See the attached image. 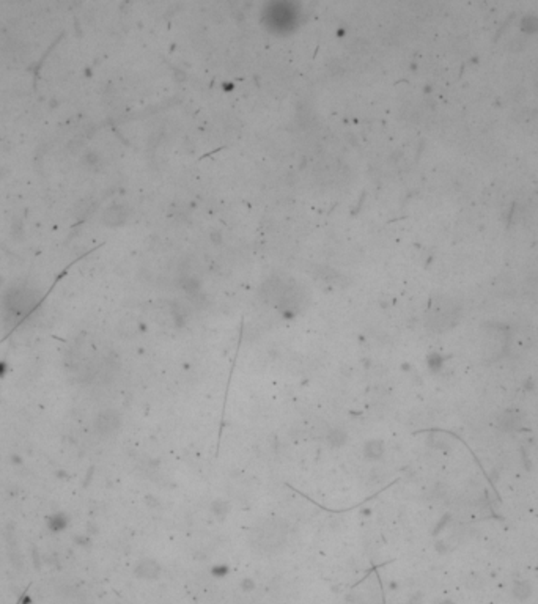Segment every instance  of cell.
Segmentation results:
<instances>
[{"label": "cell", "mask_w": 538, "mask_h": 604, "mask_svg": "<svg viewBox=\"0 0 538 604\" xmlns=\"http://www.w3.org/2000/svg\"><path fill=\"white\" fill-rule=\"evenodd\" d=\"M120 422H121V419H120L118 413H115V411H105V413L99 414L98 417V431L103 434H110L118 430Z\"/></svg>", "instance_id": "obj_2"}, {"label": "cell", "mask_w": 538, "mask_h": 604, "mask_svg": "<svg viewBox=\"0 0 538 604\" xmlns=\"http://www.w3.org/2000/svg\"><path fill=\"white\" fill-rule=\"evenodd\" d=\"M328 441H329L330 446L338 447V446H342V444L347 442V434H345L342 430H332L329 437H328Z\"/></svg>", "instance_id": "obj_4"}, {"label": "cell", "mask_w": 538, "mask_h": 604, "mask_svg": "<svg viewBox=\"0 0 538 604\" xmlns=\"http://www.w3.org/2000/svg\"><path fill=\"white\" fill-rule=\"evenodd\" d=\"M288 541V526L287 522L278 519V518H269L250 530L249 543L255 551H260L264 554L277 552L278 549L285 546Z\"/></svg>", "instance_id": "obj_1"}, {"label": "cell", "mask_w": 538, "mask_h": 604, "mask_svg": "<svg viewBox=\"0 0 538 604\" xmlns=\"http://www.w3.org/2000/svg\"><path fill=\"white\" fill-rule=\"evenodd\" d=\"M382 452H384V446H382L381 441H376V439L370 441V442H367V446H365V456L370 458V460H376V458H380L382 455Z\"/></svg>", "instance_id": "obj_3"}]
</instances>
